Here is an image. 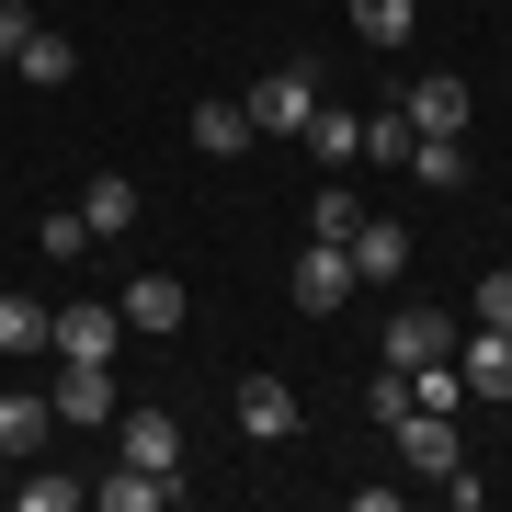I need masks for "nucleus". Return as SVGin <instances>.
<instances>
[{"mask_svg":"<svg viewBox=\"0 0 512 512\" xmlns=\"http://www.w3.org/2000/svg\"><path fill=\"white\" fill-rule=\"evenodd\" d=\"M239 103H251V137H308V114H319V69H308V57H285V69H262Z\"/></svg>","mask_w":512,"mask_h":512,"instance_id":"nucleus-1","label":"nucleus"},{"mask_svg":"<svg viewBox=\"0 0 512 512\" xmlns=\"http://www.w3.org/2000/svg\"><path fill=\"white\" fill-rule=\"evenodd\" d=\"M114 342H126V308H114V296H69V308L46 319L57 365H114Z\"/></svg>","mask_w":512,"mask_h":512,"instance_id":"nucleus-2","label":"nucleus"},{"mask_svg":"<svg viewBox=\"0 0 512 512\" xmlns=\"http://www.w3.org/2000/svg\"><path fill=\"white\" fill-rule=\"evenodd\" d=\"M114 456H126V467H160V478H183V410L126 399V410H114Z\"/></svg>","mask_w":512,"mask_h":512,"instance_id":"nucleus-3","label":"nucleus"},{"mask_svg":"<svg viewBox=\"0 0 512 512\" xmlns=\"http://www.w3.org/2000/svg\"><path fill=\"white\" fill-rule=\"evenodd\" d=\"M46 399H57V433H114V365H57L46 376Z\"/></svg>","mask_w":512,"mask_h":512,"instance_id":"nucleus-4","label":"nucleus"},{"mask_svg":"<svg viewBox=\"0 0 512 512\" xmlns=\"http://www.w3.org/2000/svg\"><path fill=\"white\" fill-rule=\"evenodd\" d=\"M387 433H399V467H410V478H433V490L467 467V456H456V410H399Z\"/></svg>","mask_w":512,"mask_h":512,"instance_id":"nucleus-5","label":"nucleus"},{"mask_svg":"<svg viewBox=\"0 0 512 512\" xmlns=\"http://www.w3.org/2000/svg\"><path fill=\"white\" fill-rule=\"evenodd\" d=\"M285 296H296L308 319H330V308L353 296V251H342V239H308V251H296V274H285Z\"/></svg>","mask_w":512,"mask_h":512,"instance_id":"nucleus-6","label":"nucleus"},{"mask_svg":"<svg viewBox=\"0 0 512 512\" xmlns=\"http://www.w3.org/2000/svg\"><path fill=\"white\" fill-rule=\"evenodd\" d=\"M399 114H410V137H467V80L456 69H433V80H410V92H399Z\"/></svg>","mask_w":512,"mask_h":512,"instance_id":"nucleus-7","label":"nucleus"},{"mask_svg":"<svg viewBox=\"0 0 512 512\" xmlns=\"http://www.w3.org/2000/svg\"><path fill=\"white\" fill-rule=\"evenodd\" d=\"M296 421H308V399H296L285 376H239V433H251V444H285Z\"/></svg>","mask_w":512,"mask_h":512,"instance_id":"nucleus-8","label":"nucleus"},{"mask_svg":"<svg viewBox=\"0 0 512 512\" xmlns=\"http://www.w3.org/2000/svg\"><path fill=\"white\" fill-rule=\"evenodd\" d=\"M114 308H126V330H137V342H171V330H183V308H194V296H183V274H137L126 296H114Z\"/></svg>","mask_w":512,"mask_h":512,"instance_id":"nucleus-9","label":"nucleus"},{"mask_svg":"<svg viewBox=\"0 0 512 512\" xmlns=\"http://www.w3.org/2000/svg\"><path fill=\"white\" fill-rule=\"evenodd\" d=\"M57 433V399H46V387H12V376H0V456H35V444Z\"/></svg>","mask_w":512,"mask_h":512,"instance_id":"nucleus-10","label":"nucleus"},{"mask_svg":"<svg viewBox=\"0 0 512 512\" xmlns=\"http://www.w3.org/2000/svg\"><path fill=\"white\" fill-rule=\"evenodd\" d=\"M342 251H353V285H399V274H410V228H399V217H365Z\"/></svg>","mask_w":512,"mask_h":512,"instance_id":"nucleus-11","label":"nucleus"},{"mask_svg":"<svg viewBox=\"0 0 512 512\" xmlns=\"http://www.w3.org/2000/svg\"><path fill=\"white\" fill-rule=\"evenodd\" d=\"M92 501H103V512H171V501H183V478H160V467H126V456H114V478H92Z\"/></svg>","mask_w":512,"mask_h":512,"instance_id":"nucleus-12","label":"nucleus"},{"mask_svg":"<svg viewBox=\"0 0 512 512\" xmlns=\"http://www.w3.org/2000/svg\"><path fill=\"white\" fill-rule=\"evenodd\" d=\"M433 353H456V319L444 308H399L387 319V365H433Z\"/></svg>","mask_w":512,"mask_h":512,"instance_id":"nucleus-13","label":"nucleus"},{"mask_svg":"<svg viewBox=\"0 0 512 512\" xmlns=\"http://www.w3.org/2000/svg\"><path fill=\"white\" fill-rule=\"evenodd\" d=\"M456 376H467V399H512V330H467Z\"/></svg>","mask_w":512,"mask_h":512,"instance_id":"nucleus-14","label":"nucleus"},{"mask_svg":"<svg viewBox=\"0 0 512 512\" xmlns=\"http://www.w3.org/2000/svg\"><path fill=\"white\" fill-rule=\"evenodd\" d=\"M183 137L205 148V160H239V148H251V103H228V92H217V103H194V114H183Z\"/></svg>","mask_w":512,"mask_h":512,"instance_id":"nucleus-15","label":"nucleus"},{"mask_svg":"<svg viewBox=\"0 0 512 512\" xmlns=\"http://www.w3.org/2000/svg\"><path fill=\"white\" fill-rule=\"evenodd\" d=\"M12 69L35 80V92H69V80H80V46L57 35V23H35V35H23V57H12Z\"/></svg>","mask_w":512,"mask_h":512,"instance_id":"nucleus-16","label":"nucleus"},{"mask_svg":"<svg viewBox=\"0 0 512 512\" xmlns=\"http://www.w3.org/2000/svg\"><path fill=\"white\" fill-rule=\"evenodd\" d=\"M46 296H0V365H35V353H46Z\"/></svg>","mask_w":512,"mask_h":512,"instance_id":"nucleus-17","label":"nucleus"},{"mask_svg":"<svg viewBox=\"0 0 512 512\" xmlns=\"http://www.w3.org/2000/svg\"><path fill=\"white\" fill-rule=\"evenodd\" d=\"M80 217H92V239H126V228H137V183H126V171H92Z\"/></svg>","mask_w":512,"mask_h":512,"instance_id":"nucleus-18","label":"nucleus"},{"mask_svg":"<svg viewBox=\"0 0 512 512\" xmlns=\"http://www.w3.org/2000/svg\"><path fill=\"white\" fill-rule=\"evenodd\" d=\"M308 148H319V171H353V160H365V114H308Z\"/></svg>","mask_w":512,"mask_h":512,"instance_id":"nucleus-19","label":"nucleus"},{"mask_svg":"<svg viewBox=\"0 0 512 512\" xmlns=\"http://www.w3.org/2000/svg\"><path fill=\"white\" fill-rule=\"evenodd\" d=\"M410 171L433 194H467V137H410Z\"/></svg>","mask_w":512,"mask_h":512,"instance_id":"nucleus-20","label":"nucleus"},{"mask_svg":"<svg viewBox=\"0 0 512 512\" xmlns=\"http://www.w3.org/2000/svg\"><path fill=\"white\" fill-rule=\"evenodd\" d=\"M353 228H365V194H353V183H319L308 194V239H353Z\"/></svg>","mask_w":512,"mask_h":512,"instance_id":"nucleus-21","label":"nucleus"},{"mask_svg":"<svg viewBox=\"0 0 512 512\" xmlns=\"http://www.w3.org/2000/svg\"><path fill=\"white\" fill-rule=\"evenodd\" d=\"M410 23H421V0H353V35L365 46H410Z\"/></svg>","mask_w":512,"mask_h":512,"instance_id":"nucleus-22","label":"nucleus"},{"mask_svg":"<svg viewBox=\"0 0 512 512\" xmlns=\"http://www.w3.org/2000/svg\"><path fill=\"white\" fill-rule=\"evenodd\" d=\"M399 376H410V410H456V399H467L456 353H433V365H399Z\"/></svg>","mask_w":512,"mask_h":512,"instance_id":"nucleus-23","label":"nucleus"},{"mask_svg":"<svg viewBox=\"0 0 512 512\" xmlns=\"http://www.w3.org/2000/svg\"><path fill=\"white\" fill-rule=\"evenodd\" d=\"M12 501H23V512H80L92 478H57V467H46V478H12Z\"/></svg>","mask_w":512,"mask_h":512,"instance_id":"nucleus-24","label":"nucleus"},{"mask_svg":"<svg viewBox=\"0 0 512 512\" xmlns=\"http://www.w3.org/2000/svg\"><path fill=\"white\" fill-rule=\"evenodd\" d=\"M467 319L478 330H512V262H490V274L467 285Z\"/></svg>","mask_w":512,"mask_h":512,"instance_id":"nucleus-25","label":"nucleus"},{"mask_svg":"<svg viewBox=\"0 0 512 512\" xmlns=\"http://www.w3.org/2000/svg\"><path fill=\"white\" fill-rule=\"evenodd\" d=\"M35 251H46V262H80V251H92V217H80V205H57V217L35 228Z\"/></svg>","mask_w":512,"mask_h":512,"instance_id":"nucleus-26","label":"nucleus"},{"mask_svg":"<svg viewBox=\"0 0 512 512\" xmlns=\"http://www.w3.org/2000/svg\"><path fill=\"white\" fill-rule=\"evenodd\" d=\"M365 160H376V171H387V160H410V114H399V103L365 114Z\"/></svg>","mask_w":512,"mask_h":512,"instance_id":"nucleus-27","label":"nucleus"},{"mask_svg":"<svg viewBox=\"0 0 512 512\" xmlns=\"http://www.w3.org/2000/svg\"><path fill=\"white\" fill-rule=\"evenodd\" d=\"M399 410H410V376H399V365L365 376V421H399Z\"/></svg>","mask_w":512,"mask_h":512,"instance_id":"nucleus-28","label":"nucleus"},{"mask_svg":"<svg viewBox=\"0 0 512 512\" xmlns=\"http://www.w3.org/2000/svg\"><path fill=\"white\" fill-rule=\"evenodd\" d=\"M35 23H46V12H23V0H0V69L23 57V35H35Z\"/></svg>","mask_w":512,"mask_h":512,"instance_id":"nucleus-29","label":"nucleus"},{"mask_svg":"<svg viewBox=\"0 0 512 512\" xmlns=\"http://www.w3.org/2000/svg\"><path fill=\"white\" fill-rule=\"evenodd\" d=\"M0 467H12V456H0Z\"/></svg>","mask_w":512,"mask_h":512,"instance_id":"nucleus-30","label":"nucleus"}]
</instances>
